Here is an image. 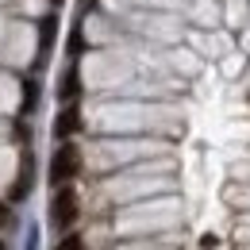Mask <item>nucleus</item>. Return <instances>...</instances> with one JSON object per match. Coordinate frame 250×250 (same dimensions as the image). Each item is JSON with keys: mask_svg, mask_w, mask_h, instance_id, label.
I'll list each match as a JSON object with an SVG mask.
<instances>
[{"mask_svg": "<svg viewBox=\"0 0 250 250\" xmlns=\"http://www.w3.org/2000/svg\"><path fill=\"white\" fill-rule=\"evenodd\" d=\"M77 173H81V150L65 139L62 146L54 150V158H50V181L54 185H69Z\"/></svg>", "mask_w": 250, "mask_h": 250, "instance_id": "nucleus-1", "label": "nucleus"}, {"mask_svg": "<svg viewBox=\"0 0 250 250\" xmlns=\"http://www.w3.org/2000/svg\"><path fill=\"white\" fill-rule=\"evenodd\" d=\"M73 219H77V192L69 185H62L54 192V204H50V223H54L58 231H65Z\"/></svg>", "mask_w": 250, "mask_h": 250, "instance_id": "nucleus-2", "label": "nucleus"}, {"mask_svg": "<svg viewBox=\"0 0 250 250\" xmlns=\"http://www.w3.org/2000/svg\"><path fill=\"white\" fill-rule=\"evenodd\" d=\"M77 131H81V108H77V104H65L62 112H58V120H54V135L65 143V139H73Z\"/></svg>", "mask_w": 250, "mask_h": 250, "instance_id": "nucleus-3", "label": "nucleus"}, {"mask_svg": "<svg viewBox=\"0 0 250 250\" xmlns=\"http://www.w3.org/2000/svg\"><path fill=\"white\" fill-rule=\"evenodd\" d=\"M31 181H35V162L31 154H23V169H20V185H12V200H23L31 192Z\"/></svg>", "mask_w": 250, "mask_h": 250, "instance_id": "nucleus-4", "label": "nucleus"}, {"mask_svg": "<svg viewBox=\"0 0 250 250\" xmlns=\"http://www.w3.org/2000/svg\"><path fill=\"white\" fill-rule=\"evenodd\" d=\"M58 96H62L65 104H73V100L81 96V77H77V69H65L62 85H58Z\"/></svg>", "mask_w": 250, "mask_h": 250, "instance_id": "nucleus-5", "label": "nucleus"}, {"mask_svg": "<svg viewBox=\"0 0 250 250\" xmlns=\"http://www.w3.org/2000/svg\"><path fill=\"white\" fill-rule=\"evenodd\" d=\"M39 39H42V50H50V39H54V16H46V20H42Z\"/></svg>", "mask_w": 250, "mask_h": 250, "instance_id": "nucleus-6", "label": "nucleus"}, {"mask_svg": "<svg viewBox=\"0 0 250 250\" xmlns=\"http://www.w3.org/2000/svg\"><path fill=\"white\" fill-rule=\"evenodd\" d=\"M54 250H85V243H81L77 235H65V239H62V243H58Z\"/></svg>", "mask_w": 250, "mask_h": 250, "instance_id": "nucleus-7", "label": "nucleus"}, {"mask_svg": "<svg viewBox=\"0 0 250 250\" xmlns=\"http://www.w3.org/2000/svg\"><path fill=\"white\" fill-rule=\"evenodd\" d=\"M81 50H85V39H81V31H73V39H69V54L77 58Z\"/></svg>", "mask_w": 250, "mask_h": 250, "instance_id": "nucleus-8", "label": "nucleus"}, {"mask_svg": "<svg viewBox=\"0 0 250 250\" xmlns=\"http://www.w3.org/2000/svg\"><path fill=\"white\" fill-rule=\"evenodd\" d=\"M23 108H27V112L35 108V81H27V100H23Z\"/></svg>", "mask_w": 250, "mask_h": 250, "instance_id": "nucleus-9", "label": "nucleus"}, {"mask_svg": "<svg viewBox=\"0 0 250 250\" xmlns=\"http://www.w3.org/2000/svg\"><path fill=\"white\" fill-rule=\"evenodd\" d=\"M0 250H4V247H0Z\"/></svg>", "mask_w": 250, "mask_h": 250, "instance_id": "nucleus-10", "label": "nucleus"}]
</instances>
